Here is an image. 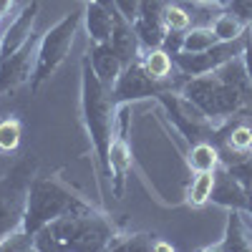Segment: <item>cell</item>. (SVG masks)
Here are the masks:
<instances>
[{"label":"cell","mask_w":252,"mask_h":252,"mask_svg":"<svg viewBox=\"0 0 252 252\" xmlns=\"http://www.w3.org/2000/svg\"><path fill=\"white\" fill-rule=\"evenodd\" d=\"M81 119H83L89 141H91L96 159H98L101 192H109V187H111L109 146H111V136H114L116 103H114L111 91L98 81L96 71L91 68V61L86 53L81 58Z\"/></svg>","instance_id":"cell-1"},{"label":"cell","mask_w":252,"mask_h":252,"mask_svg":"<svg viewBox=\"0 0 252 252\" xmlns=\"http://www.w3.org/2000/svg\"><path fill=\"white\" fill-rule=\"evenodd\" d=\"M116 235V224L98 209L58 217L35 232L40 252H103Z\"/></svg>","instance_id":"cell-2"},{"label":"cell","mask_w":252,"mask_h":252,"mask_svg":"<svg viewBox=\"0 0 252 252\" xmlns=\"http://www.w3.org/2000/svg\"><path fill=\"white\" fill-rule=\"evenodd\" d=\"M96 209L86 197H83L76 187L63 182L58 174L53 177H35L28 192V207L23 217V229L35 235L58 217L66 215H81Z\"/></svg>","instance_id":"cell-3"},{"label":"cell","mask_w":252,"mask_h":252,"mask_svg":"<svg viewBox=\"0 0 252 252\" xmlns=\"http://www.w3.org/2000/svg\"><path fill=\"white\" fill-rule=\"evenodd\" d=\"M35 169H38V161L33 157H26L15 161L0 177V240L8 237L13 229L23 227L28 192L35 179Z\"/></svg>","instance_id":"cell-4"},{"label":"cell","mask_w":252,"mask_h":252,"mask_svg":"<svg viewBox=\"0 0 252 252\" xmlns=\"http://www.w3.org/2000/svg\"><path fill=\"white\" fill-rule=\"evenodd\" d=\"M192 103H197V106L212 119L217 126L222 121H227L229 116H235L245 109H250L245 98L232 89L227 86V83L222 78H217L215 73H202V76H189L182 89H179Z\"/></svg>","instance_id":"cell-5"},{"label":"cell","mask_w":252,"mask_h":252,"mask_svg":"<svg viewBox=\"0 0 252 252\" xmlns=\"http://www.w3.org/2000/svg\"><path fill=\"white\" fill-rule=\"evenodd\" d=\"M81 20H83V13H66L56 26H51L43 33V38L38 40L35 68H33V76H31V91H38L58 71L61 63L66 61Z\"/></svg>","instance_id":"cell-6"},{"label":"cell","mask_w":252,"mask_h":252,"mask_svg":"<svg viewBox=\"0 0 252 252\" xmlns=\"http://www.w3.org/2000/svg\"><path fill=\"white\" fill-rule=\"evenodd\" d=\"M157 103L164 109L166 119L172 121V126H174V129H177L189 144H194V141H212L217 124L209 119V116L197 106V103L189 101L179 89L161 91V94L157 96Z\"/></svg>","instance_id":"cell-7"},{"label":"cell","mask_w":252,"mask_h":252,"mask_svg":"<svg viewBox=\"0 0 252 252\" xmlns=\"http://www.w3.org/2000/svg\"><path fill=\"white\" fill-rule=\"evenodd\" d=\"M131 103H119L116 106V121H114V136L109 146V161H111V194L116 199L124 197L126 174L131 169Z\"/></svg>","instance_id":"cell-8"},{"label":"cell","mask_w":252,"mask_h":252,"mask_svg":"<svg viewBox=\"0 0 252 252\" xmlns=\"http://www.w3.org/2000/svg\"><path fill=\"white\" fill-rule=\"evenodd\" d=\"M169 89H182L179 83L174 81H157L146 73V68L141 66V61H131L126 63L116 86L111 91L114 103H134V101H144V98H157L161 91H169Z\"/></svg>","instance_id":"cell-9"},{"label":"cell","mask_w":252,"mask_h":252,"mask_svg":"<svg viewBox=\"0 0 252 252\" xmlns=\"http://www.w3.org/2000/svg\"><path fill=\"white\" fill-rule=\"evenodd\" d=\"M212 144L217 146L220 164L224 166L250 154L252 152V109H245L235 116H229L227 121H222L215 129Z\"/></svg>","instance_id":"cell-10"},{"label":"cell","mask_w":252,"mask_h":252,"mask_svg":"<svg viewBox=\"0 0 252 252\" xmlns=\"http://www.w3.org/2000/svg\"><path fill=\"white\" fill-rule=\"evenodd\" d=\"M242 53H245V35L235 38V40H220V43H215L212 48H207L202 53L179 51L172 58H174V66L179 68V73H184L189 78V76L212 73L215 68L222 66V63H227L229 58H235V56H242Z\"/></svg>","instance_id":"cell-11"},{"label":"cell","mask_w":252,"mask_h":252,"mask_svg":"<svg viewBox=\"0 0 252 252\" xmlns=\"http://www.w3.org/2000/svg\"><path fill=\"white\" fill-rule=\"evenodd\" d=\"M35 53H38V38L33 33L23 43V48L15 51L10 58L0 61V96L13 94L18 86L31 81L35 68Z\"/></svg>","instance_id":"cell-12"},{"label":"cell","mask_w":252,"mask_h":252,"mask_svg":"<svg viewBox=\"0 0 252 252\" xmlns=\"http://www.w3.org/2000/svg\"><path fill=\"white\" fill-rule=\"evenodd\" d=\"M164 5L166 0H141L139 15L134 20V31L141 40V48H161L164 35H166V23H164Z\"/></svg>","instance_id":"cell-13"},{"label":"cell","mask_w":252,"mask_h":252,"mask_svg":"<svg viewBox=\"0 0 252 252\" xmlns=\"http://www.w3.org/2000/svg\"><path fill=\"white\" fill-rule=\"evenodd\" d=\"M38 10H40L38 0H31V3L10 20V26L0 33V61H5L15 51H20L26 40L33 35V26H35Z\"/></svg>","instance_id":"cell-14"},{"label":"cell","mask_w":252,"mask_h":252,"mask_svg":"<svg viewBox=\"0 0 252 252\" xmlns=\"http://www.w3.org/2000/svg\"><path fill=\"white\" fill-rule=\"evenodd\" d=\"M215 252H250L252 250V215L247 209H229L224 237L220 245H209Z\"/></svg>","instance_id":"cell-15"},{"label":"cell","mask_w":252,"mask_h":252,"mask_svg":"<svg viewBox=\"0 0 252 252\" xmlns=\"http://www.w3.org/2000/svg\"><path fill=\"white\" fill-rule=\"evenodd\" d=\"M86 56L91 61V68L96 71L98 81L109 91H114L116 81H119V76L124 71V61L116 56V51L111 48V43H94V40H89Z\"/></svg>","instance_id":"cell-16"},{"label":"cell","mask_w":252,"mask_h":252,"mask_svg":"<svg viewBox=\"0 0 252 252\" xmlns=\"http://www.w3.org/2000/svg\"><path fill=\"white\" fill-rule=\"evenodd\" d=\"M209 202L227 207V209H245L247 207V189L229 174V169L224 164H220L215 169V187H212Z\"/></svg>","instance_id":"cell-17"},{"label":"cell","mask_w":252,"mask_h":252,"mask_svg":"<svg viewBox=\"0 0 252 252\" xmlns=\"http://www.w3.org/2000/svg\"><path fill=\"white\" fill-rule=\"evenodd\" d=\"M111 13H114V31H111V40H109V43H111V48L116 51V56L124 61V66H126V63L136 61L144 48H141V40H139V35L134 31L131 20H126L116 8Z\"/></svg>","instance_id":"cell-18"},{"label":"cell","mask_w":252,"mask_h":252,"mask_svg":"<svg viewBox=\"0 0 252 252\" xmlns=\"http://www.w3.org/2000/svg\"><path fill=\"white\" fill-rule=\"evenodd\" d=\"M139 61H141V66L146 68V73H149L152 78H157V81H174V83H179V86L187 81V76L179 73V68L174 66L172 53H166L164 48L141 51Z\"/></svg>","instance_id":"cell-19"},{"label":"cell","mask_w":252,"mask_h":252,"mask_svg":"<svg viewBox=\"0 0 252 252\" xmlns=\"http://www.w3.org/2000/svg\"><path fill=\"white\" fill-rule=\"evenodd\" d=\"M217 78H222L227 86H232L242 98L245 103L252 109V78L247 73V63H245V56H235V58H229L227 63H222L220 68L212 71Z\"/></svg>","instance_id":"cell-20"},{"label":"cell","mask_w":252,"mask_h":252,"mask_svg":"<svg viewBox=\"0 0 252 252\" xmlns=\"http://www.w3.org/2000/svg\"><path fill=\"white\" fill-rule=\"evenodd\" d=\"M83 26H86L89 40L94 43H109L111 40V31H114V13L111 8L101 5V3H86L83 8Z\"/></svg>","instance_id":"cell-21"},{"label":"cell","mask_w":252,"mask_h":252,"mask_svg":"<svg viewBox=\"0 0 252 252\" xmlns=\"http://www.w3.org/2000/svg\"><path fill=\"white\" fill-rule=\"evenodd\" d=\"M109 250H114V252H154V250H174V245L161 242L152 232H121V229H116Z\"/></svg>","instance_id":"cell-22"},{"label":"cell","mask_w":252,"mask_h":252,"mask_svg":"<svg viewBox=\"0 0 252 252\" xmlns=\"http://www.w3.org/2000/svg\"><path fill=\"white\" fill-rule=\"evenodd\" d=\"M187 164L194 174L197 172H215L220 166V154L212 141H194L187 154Z\"/></svg>","instance_id":"cell-23"},{"label":"cell","mask_w":252,"mask_h":252,"mask_svg":"<svg viewBox=\"0 0 252 252\" xmlns=\"http://www.w3.org/2000/svg\"><path fill=\"white\" fill-rule=\"evenodd\" d=\"M212 187H215V172H197L187 189V204L204 207L209 202V197H212Z\"/></svg>","instance_id":"cell-24"},{"label":"cell","mask_w":252,"mask_h":252,"mask_svg":"<svg viewBox=\"0 0 252 252\" xmlns=\"http://www.w3.org/2000/svg\"><path fill=\"white\" fill-rule=\"evenodd\" d=\"M215 43H220V38L215 35L212 26H192L184 33L182 51H187V53H202L207 48H212Z\"/></svg>","instance_id":"cell-25"},{"label":"cell","mask_w":252,"mask_h":252,"mask_svg":"<svg viewBox=\"0 0 252 252\" xmlns=\"http://www.w3.org/2000/svg\"><path fill=\"white\" fill-rule=\"evenodd\" d=\"M247 23H242V20L237 15H232L229 10L220 13L215 20H212V31L220 40H235V38H242L247 33Z\"/></svg>","instance_id":"cell-26"},{"label":"cell","mask_w":252,"mask_h":252,"mask_svg":"<svg viewBox=\"0 0 252 252\" xmlns=\"http://www.w3.org/2000/svg\"><path fill=\"white\" fill-rule=\"evenodd\" d=\"M23 139V124L18 116H5L0 121V152H15Z\"/></svg>","instance_id":"cell-27"},{"label":"cell","mask_w":252,"mask_h":252,"mask_svg":"<svg viewBox=\"0 0 252 252\" xmlns=\"http://www.w3.org/2000/svg\"><path fill=\"white\" fill-rule=\"evenodd\" d=\"M164 23H166V31H182L187 33L192 28V15H189L187 8H182L179 3H169L166 0L164 5Z\"/></svg>","instance_id":"cell-28"},{"label":"cell","mask_w":252,"mask_h":252,"mask_svg":"<svg viewBox=\"0 0 252 252\" xmlns=\"http://www.w3.org/2000/svg\"><path fill=\"white\" fill-rule=\"evenodd\" d=\"M28 252V250H35V235H31L28 229L18 227L8 237L0 240V252Z\"/></svg>","instance_id":"cell-29"},{"label":"cell","mask_w":252,"mask_h":252,"mask_svg":"<svg viewBox=\"0 0 252 252\" xmlns=\"http://www.w3.org/2000/svg\"><path fill=\"white\" fill-rule=\"evenodd\" d=\"M227 169H229V174H232L245 189H250L252 187V152L245 154L242 159L232 161V164H227Z\"/></svg>","instance_id":"cell-30"},{"label":"cell","mask_w":252,"mask_h":252,"mask_svg":"<svg viewBox=\"0 0 252 252\" xmlns=\"http://www.w3.org/2000/svg\"><path fill=\"white\" fill-rule=\"evenodd\" d=\"M224 10H229L232 15H237L242 23L252 26V0H229Z\"/></svg>","instance_id":"cell-31"},{"label":"cell","mask_w":252,"mask_h":252,"mask_svg":"<svg viewBox=\"0 0 252 252\" xmlns=\"http://www.w3.org/2000/svg\"><path fill=\"white\" fill-rule=\"evenodd\" d=\"M114 8L126 18V20H136V15H139V8H141V0H114Z\"/></svg>","instance_id":"cell-32"},{"label":"cell","mask_w":252,"mask_h":252,"mask_svg":"<svg viewBox=\"0 0 252 252\" xmlns=\"http://www.w3.org/2000/svg\"><path fill=\"white\" fill-rule=\"evenodd\" d=\"M245 63H247V73H250V78H252V28H247V33H245Z\"/></svg>","instance_id":"cell-33"},{"label":"cell","mask_w":252,"mask_h":252,"mask_svg":"<svg viewBox=\"0 0 252 252\" xmlns=\"http://www.w3.org/2000/svg\"><path fill=\"white\" fill-rule=\"evenodd\" d=\"M13 5H15V0H0V18L8 15L13 10Z\"/></svg>","instance_id":"cell-34"},{"label":"cell","mask_w":252,"mask_h":252,"mask_svg":"<svg viewBox=\"0 0 252 252\" xmlns=\"http://www.w3.org/2000/svg\"><path fill=\"white\" fill-rule=\"evenodd\" d=\"M197 3H204V5H217V8H227L229 0H197Z\"/></svg>","instance_id":"cell-35"},{"label":"cell","mask_w":252,"mask_h":252,"mask_svg":"<svg viewBox=\"0 0 252 252\" xmlns=\"http://www.w3.org/2000/svg\"><path fill=\"white\" fill-rule=\"evenodd\" d=\"M245 209H247V212L252 215V187L247 189V207H245Z\"/></svg>","instance_id":"cell-36"},{"label":"cell","mask_w":252,"mask_h":252,"mask_svg":"<svg viewBox=\"0 0 252 252\" xmlns=\"http://www.w3.org/2000/svg\"><path fill=\"white\" fill-rule=\"evenodd\" d=\"M89 3H91V0H89ZM94 3H101V5H106V8L114 10V0H94Z\"/></svg>","instance_id":"cell-37"},{"label":"cell","mask_w":252,"mask_h":252,"mask_svg":"<svg viewBox=\"0 0 252 252\" xmlns=\"http://www.w3.org/2000/svg\"><path fill=\"white\" fill-rule=\"evenodd\" d=\"M83 3H89V0H83Z\"/></svg>","instance_id":"cell-38"}]
</instances>
